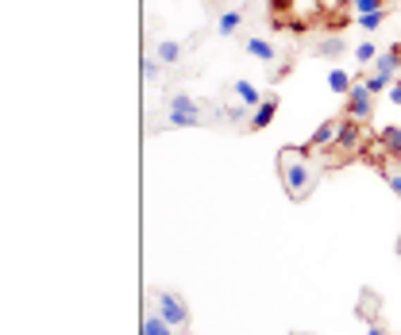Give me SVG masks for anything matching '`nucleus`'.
Instances as JSON below:
<instances>
[{
    "label": "nucleus",
    "mask_w": 401,
    "mask_h": 335,
    "mask_svg": "<svg viewBox=\"0 0 401 335\" xmlns=\"http://www.w3.org/2000/svg\"><path fill=\"white\" fill-rule=\"evenodd\" d=\"M204 124V104H197L190 93L166 96V127H197Z\"/></svg>",
    "instance_id": "f03ea898"
},
{
    "label": "nucleus",
    "mask_w": 401,
    "mask_h": 335,
    "mask_svg": "<svg viewBox=\"0 0 401 335\" xmlns=\"http://www.w3.org/2000/svg\"><path fill=\"white\" fill-rule=\"evenodd\" d=\"M390 101H394L397 108H401V81H394V89H390Z\"/></svg>",
    "instance_id": "5701e85b"
},
{
    "label": "nucleus",
    "mask_w": 401,
    "mask_h": 335,
    "mask_svg": "<svg viewBox=\"0 0 401 335\" xmlns=\"http://www.w3.org/2000/svg\"><path fill=\"white\" fill-rule=\"evenodd\" d=\"M297 335H301V331H297Z\"/></svg>",
    "instance_id": "cd10ccee"
},
{
    "label": "nucleus",
    "mask_w": 401,
    "mask_h": 335,
    "mask_svg": "<svg viewBox=\"0 0 401 335\" xmlns=\"http://www.w3.org/2000/svg\"><path fill=\"white\" fill-rule=\"evenodd\" d=\"M278 174H282V185L293 201H305L316 185V166L305 158L301 151H282L278 158Z\"/></svg>",
    "instance_id": "f257e3e1"
},
{
    "label": "nucleus",
    "mask_w": 401,
    "mask_h": 335,
    "mask_svg": "<svg viewBox=\"0 0 401 335\" xmlns=\"http://www.w3.org/2000/svg\"><path fill=\"white\" fill-rule=\"evenodd\" d=\"M162 70H166V66H162L159 58H147V62H143V73H147V81H154V77H159Z\"/></svg>",
    "instance_id": "412c9836"
},
{
    "label": "nucleus",
    "mask_w": 401,
    "mask_h": 335,
    "mask_svg": "<svg viewBox=\"0 0 401 335\" xmlns=\"http://www.w3.org/2000/svg\"><path fill=\"white\" fill-rule=\"evenodd\" d=\"M243 46H247V54H251V58H259V62H274L278 58V51L266 43V39H247Z\"/></svg>",
    "instance_id": "9b49d317"
},
{
    "label": "nucleus",
    "mask_w": 401,
    "mask_h": 335,
    "mask_svg": "<svg viewBox=\"0 0 401 335\" xmlns=\"http://www.w3.org/2000/svg\"><path fill=\"white\" fill-rule=\"evenodd\" d=\"M343 51H347V39L343 35H328V39L316 43V54H321V58H340Z\"/></svg>",
    "instance_id": "9d476101"
},
{
    "label": "nucleus",
    "mask_w": 401,
    "mask_h": 335,
    "mask_svg": "<svg viewBox=\"0 0 401 335\" xmlns=\"http://www.w3.org/2000/svg\"><path fill=\"white\" fill-rule=\"evenodd\" d=\"M378 46H374V43H359L355 46V62H359V66H374V58H378Z\"/></svg>",
    "instance_id": "a211bd4d"
},
{
    "label": "nucleus",
    "mask_w": 401,
    "mask_h": 335,
    "mask_svg": "<svg viewBox=\"0 0 401 335\" xmlns=\"http://www.w3.org/2000/svg\"><path fill=\"white\" fill-rule=\"evenodd\" d=\"M335 4H355V0H335Z\"/></svg>",
    "instance_id": "a878e982"
},
{
    "label": "nucleus",
    "mask_w": 401,
    "mask_h": 335,
    "mask_svg": "<svg viewBox=\"0 0 401 335\" xmlns=\"http://www.w3.org/2000/svg\"><path fill=\"white\" fill-rule=\"evenodd\" d=\"M401 70V46H386V51L374 58V73H386V77H397Z\"/></svg>",
    "instance_id": "423d86ee"
},
{
    "label": "nucleus",
    "mask_w": 401,
    "mask_h": 335,
    "mask_svg": "<svg viewBox=\"0 0 401 335\" xmlns=\"http://www.w3.org/2000/svg\"><path fill=\"white\" fill-rule=\"evenodd\" d=\"M340 127H343V120H328V124H321L313 132V139H309V146L313 151H321V146H332L335 139H340Z\"/></svg>",
    "instance_id": "39448f33"
},
{
    "label": "nucleus",
    "mask_w": 401,
    "mask_h": 335,
    "mask_svg": "<svg viewBox=\"0 0 401 335\" xmlns=\"http://www.w3.org/2000/svg\"><path fill=\"white\" fill-rule=\"evenodd\" d=\"M371 335H386V331H382V328H378V324H371Z\"/></svg>",
    "instance_id": "393cba45"
},
{
    "label": "nucleus",
    "mask_w": 401,
    "mask_h": 335,
    "mask_svg": "<svg viewBox=\"0 0 401 335\" xmlns=\"http://www.w3.org/2000/svg\"><path fill=\"white\" fill-rule=\"evenodd\" d=\"M363 85L371 89L374 96H378V93H390V89H394V77H386V73H371V77H366Z\"/></svg>",
    "instance_id": "f3484780"
},
{
    "label": "nucleus",
    "mask_w": 401,
    "mask_h": 335,
    "mask_svg": "<svg viewBox=\"0 0 401 335\" xmlns=\"http://www.w3.org/2000/svg\"><path fill=\"white\" fill-rule=\"evenodd\" d=\"M290 4H293V0H270V8H274V12H285Z\"/></svg>",
    "instance_id": "b1692460"
},
{
    "label": "nucleus",
    "mask_w": 401,
    "mask_h": 335,
    "mask_svg": "<svg viewBox=\"0 0 401 335\" xmlns=\"http://www.w3.org/2000/svg\"><path fill=\"white\" fill-rule=\"evenodd\" d=\"M154 58H159L162 66H174V62L182 58V46H178V43H170V39H162V43L154 46Z\"/></svg>",
    "instance_id": "f8f14e48"
},
{
    "label": "nucleus",
    "mask_w": 401,
    "mask_h": 335,
    "mask_svg": "<svg viewBox=\"0 0 401 335\" xmlns=\"http://www.w3.org/2000/svg\"><path fill=\"white\" fill-rule=\"evenodd\" d=\"M371 89L366 85H351V93H347V112H351V120H359V124H366L371 120V112H374V101H371Z\"/></svg>",
    "instance_id": "20e7f679"
},
{
    "label": "nucleus",
    "mask_w": 401,
    "mask_h": 335,
    "mask_svg": "<svg viewBox=\"0 0 401 335\" xmlns=\"http://www.w3.org/2000/svg\"><path fill=\"white\" fill-rule=\"evenodd\" d=\"M340 151L347 154V151H359V143H363V132H359V120H343V127H340Z\"/></svg>",
    "instance_id": "6e6552de"
},
{
    "label": "nucleus",
    "mask_w": 401,
    "mask_h": 335,
    "mask_svg": "<svg viewBox=\"0 0 401 335\" xmlns=\"http://www.w3.org/2000/svg\"><path fill=\"white\" fill-rule=\"evenodd\" d=\"M386 185H390V189H394L397 197H401V174H397V170H386Z\"/></svg>",
    "instance_id": "4be33fe9"
},
{
    "label": "nucleus",
    "mask_w": 401,
    "mask_h": 335,
    "mask_svg": "<svg viewBox=\"0 0 401 335\" xmlns=\"http://www.w3.org/2000/svg\"><path fill=\"white\" fill-rule=\"evenodd\" d=\"M232 93L240 96V104H247V108H259V104H263V93H259V85H255V81H247V77L235 81Z\"/></svg>",
    "instance_id": "0eeeda50"
},
{
    "label": "nucleus",
    "mask_w": 401,
    "mask_h": 335,
    "mask_svg": "<svg viewBox=\"0 0 401 335\" xmlns=\"http://www.w3.org/2000/svg\"><path fill=\"white\" fill-rule=\"evenodd\" d=\"M143 335H174V328H170L159 312H147L143 316Z\"/></svg>",
    "instance_id": "ddd939ff"
},
{
    "label": "nucleus",
    "mask_w": 401,
    "mask_h": 335,
    "mask_svg": "<svg viewBox=\"0 0 401 335\" xmlns=\"http://www.w3.org/2000/svg\"><path fill=\"white\" fill-rule=\"evenodd\" d=\"M366 12H386V0H355V15Z\"/></svg>",
    "instance_id": "aec40b11"
},
{
    "label": "nucleus",
    "mask_w": 401,
    "mask_h": 335,
    "mask_svg": "<svg viewBox=\"0 0 401 335\" xmlns=\"http://www.w3.org/2000/svg\"><path fill=\"white\" fill-rule=\"evenodd\" d=\"M355 23L363 31H378L382 23H386V12H366V15H355Z\"/></svg>",
    "instance_id": "6ab92c4d"
},
{
    "label": "nucleus",
    "mask_w": 401,
    "mask_h": 335,
    "mask_svg": "<svg viewBox=\"0 0 401 335\" xmlns=\"http://www.w3.org/2000/svg\"><path fill=\"white\" fill-rule=\"evenodd\" d=\"M151 308H154V312H159L174 331L190 328V308H185V301L178 297V293H170V289H151Z\"/></svg>",
    "instance_id": "7ed1b4c3"
},
{
    "label": "nucleus",
    "mask_w": 401,
    "mask_h": 335,
    "mask_svg": "<svg viewBox=\"0 0 401 335\" xmlns=\"http://www.w3.org/2000/svg\"><path fill=\"white\" fill-rule=\"evenodd\" d=\"M240 27H243V15H240V12H220V20H216V31H220V35H235Z\"/></svg>",
    "instance_id": "4468645a"
},
{
    "label": "nucleus",
    "mask_w": 401,
    "mask_h": 335,
    "mask_svg": "<svg viewBox=\"0 0 401 335\" xmlns=\"http://www.w3.org/2000/svg\"><path fill=\"white\" fill-rule=\"evenodd\" d=\"M351 85H355V81H351L347 70H328V89L332 93H351Z\"/></svg>",
    "instance_id": "2eb2a0df"
},
{
    "label": "nucleus",
    "mask_w": 401,
    "mask_h": 335,
    "mask_svg": "<svg viewBox=\"0 0 401 335\" xmlns=\"http://www.w3.org/2000/svg\"><path fill=\"white\" fill-rule=\"evenodd\" d=\"M378 139H382V146H386L390 154H401V127H382Z\"/></svg>",
    "instance_id": "dca6fc26"
},
{
    "label": "nucleus",
    "mask_w": 401,
    "mask_h": 335,
    "mask_svg": "<svg viewBox=\"0 0 401 335\" xmlns=\"http://www.w3.org/2000/svg\"><path fill=\"white\" fill-rule=\"evenodd\" d=\"M397 251H401V243H397Z\"/></svg>",
    "instance_id": "bb28decb"
},
{
    "label": "nucleus",
    "mask_w": 401,
    "mask_h": 335,
    "mask_svg": "<svg viewBox=\"0 0 401 335\" xmlns=\"http://www.w3.org/2000/svg\"><path fill=\"white\" fill-rule=\"evenodd\" d=\"M274 112H278V96H266V101L251 112V124L247 127H266L270 120H274Z\"/></svg>",
    "instance_id": "1a4fd4ad"
}]
</instances>
